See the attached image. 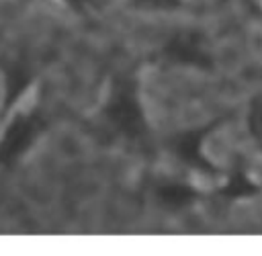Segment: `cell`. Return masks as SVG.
Wrapping results in <instances>:
<instances>
[{
    "mask_svg": "<svg viewBox=\"0 0 262 256\" xmlns=\"http://www.w3.org/2000/svg\"><path fill=\"white\" fill-rule=\"evenodd\" d=\"M106 123L127 139H139L145 135V121L135 96V88L127 78L115 82L113 94L104 106Z\"/></svg>",
    "mask_w": 262,
    "mask_h": 256,
    "instance_id": "cell-1",
    "label": "cell"
},
{
    "mask_svg": "<svg viewBox=\"0 0 262 256\" xmlns=\"http://www.w3.org/2000/svg\"><path fill=\"white\" fill-rule=\"evenodd\" d=\"M43 127H45V121L39 113L18 115L10 123V127L6 129L0 141V162L8 164L16 160L23 152H27V147L35 141V137L43 131Z\"/></svg>",
    "mask_w": 262,
    "mask_h": 256,
    "instance_id": "cell-2",
    "label": "cell"
},
{
    "mask_svg": "<svg viewBox=\"0 0 262 256\" xmlns=\"http://www.w3.org/2000/svg\"><path fill=\"white\" fill-rule=\"evenodd\" d=\"M166 57L180 63H194V66H207L209 55L205 51V43L201 35L196 33H178L164 49Z\"/></svg>",
    "mask_w": 262,
    "mask_h": 256,
    "instance_id": "cell-3",
    "label": "cell"
},
{
    "mask_svg": "<svg viewBox=\"0 0 262 256\" xmlns=\"http://www.w3.org/2000/svg\"><path fill=\"white\" fill-rule=\"evenodd\" d=\"M209 129H211V127L186 131V133L178 135L176 141H174V147H176L178 156H180L184 162H188V164H192V166H196V168H201V170H211V164L207 162V158H205L203 152H201L203 137L209 133Z\"/></svg>",
    "mask_w": 262,
    "mask_h": 256,
    "instance_id": "cell-4",
    "label": "cell"
},
{
    "mask_svg": "<svg viewBox=\"0 0 262 256\" xmlns=\"http://www.w3.org/2000/svg\"><path fill=\"white\" fill-rule=\"evenodd\" d=\"M158 197L170 207H186L194 201V190L184 184H164L158 188Z\"/></svg>",
    "mask_w": 262,
    "mask_h": 256,
    "instance_id": "cell-5",
    "label": "cell"
},
{
    "mask_svg": "<svg viewBox=\"0 0 262 256\" xmlns=\"http://www.w3.org/2000/svg\"><path fill=\"white\" fill-rule=\"evenodd\" d=\"M256 193H258V186L252 184L244 172L231 174V178L227 180V184L223 188V195H227V197H248V195H256Z\"/></svg>",
    "mask_w": 262,
    "mask_h": 256,
    "instance_id": "cell-6",
    "label": "cell"
},
{
    "mask_svg": "<svg viewBox=\"0 0 262 256\" xmlns=\"http://www.w3.org/2000/svg\"><path fill=\"white\" fill-rule=\"evenodd\" d=\"M248 127L256 143L262 147V100H252L248 113Z\"/></svg>",
    "mask_w": 262,
    "mask_h": 256,
    "instance_id": "cell-7",
    "label": "cell"
},
{
    "mask_svg": "<svg viewBox=\"0 0 262 256\" xmlns=\"http://www.w3.org/2000/svg\"><path fill=\"white\" fill-rule=\"evenodd\" d=\"M141 4L156 6V8H176L180 6V0H139Z\"/></svg>",
    "mask_w": 262,
    "mask_h": 256,
    "instance_id": "cell-8",
    "label": "cell"
},
{
    "mask_svg": "<svg viewBox=\"0 0 262 256\" xmlns=\"http://www.w3.org/2000/svg\"><path fill=\"white\" fill-rule=\"evenodd\" d=\"M66 2H68L70 6H74V8H78V10H84L90 0H66Z\"/></svg>",
    "mask_w": 262,
    "mask_h": 256,
    "instance_id": "cell-9",
    "label": "cell"
}]
</instances>
